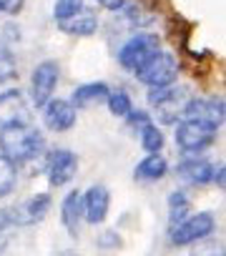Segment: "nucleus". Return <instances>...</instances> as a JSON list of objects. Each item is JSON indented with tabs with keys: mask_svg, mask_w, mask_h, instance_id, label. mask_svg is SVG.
Masks as SVG:
<instances>
[{
	"mask_svg": "<svg viewBox=\"0 0 226 256\" xmlns=\"http://www.w3.org/2000/svg\"><path fill=\"white\" fill-rule=\"evenodd\" d=\"M46 148V136L40 134V128H33L26 120L6 123L0 126V156L8 158L16 166L30 164L38 158Z\"/></svg>",
	"mask_w": 226,
	"mask_h": 256,
	"instance_id": "obj_1",
	"label": "nucleus"
},
{
	"mask_svg": "<svg viewBox=\"0 0 226 256\" xmlns=\"http://www.w3.org/2000/svg\"><path fill=\"white\" fill-rule=\"evenodd\" d=\"M148 106L151 110L156 113L158 123H166V126H176L184 116V108L191 98V90L188 86H161V88H148Z\"/></svg>",
	"mask_w": 226,
	"mask_h": 256,
	"instance_id": "obj_2",
	"label": "nucleus"
},
{
	"mask_svg": "<svg viewBox=\"0 0 226 256\" xmlns=\"http://www.w3.org/2000/svg\"><path fill=\"white\" fill-rule=\"evenodd\" d=\"M161 50V38L156 33H136L118 48V63L124 70H141L156 53Z\"/></svg>",
	"mask_w": 226,
	"mask_h": 256,
	"instance_id": "obj_3",
	"label": "nucleus"
},
{
	"mask_svg": "<svg viewBox=\"0 0 226 256\" xmlns=\"http://www.w3.org/2000/svg\"><path fill=\"white\" fill-rule=\"evenodd\" d=\"M214 231H216V216L211 211H196V214H188L184 221H178V224L171 226L168 241L174 246L184 248V246H191L196 241L208 238Z\"/></svg>",
	"mask_w": 226,
	"mask_h": 256,
	"instance_id": "obj_4",
	"label": "nucleus"
},
{
	"mask_svg": "<svg viewBox=\"0 0 226 256\" xmlns=\"http://www.w3.org/2000/svg\"><path fill=\"white\" fill-rule=\"evenodd\" d=\"M216 128L196 123V120H178L174 128V141L184 156H198L208 151L216 141Z\"/></svg>",
	"mask_w": 226,
	"mask_h": 256,
	"instance_id": "obj_5",
	"label": "nucleus"
},
{
	"mask_svg": "<svg viewBox=\"0 0 226 256\" xmlns=\"http://www.w3.org/2000/svg\"><path fill=\"white\" fill-rule=\"evenodd\" d=\"M60 80V66L56 60H40L30 73V103L43 108L50 98H56V88Z\"/></svg>",
	"mask_w": 226,
	"mask_h": 256,
	"instance_id": "obj_6",
	"label": "nucleus"
},
{
	"mask_svg": "<svg viewBox=\"0 0 226 256\" xmlns=\"http://www.w3.org/2000/svg\"><path fill=\"white\" fill-rule=\"evenodd\" d=\"M144 86L148 88H161V86H171L176 83V76H178V60L166 53V50H158L141 70L134 73Z\"/></svg>",
	"mask_w": 226,
	"mask_h": 256,
	"instance_id": "obj_7",
	"label": "nucleus"
},
{
	"mask_svg": "<svg viewBox=\"0 0 226 256\" xmlns=\"http://www.w3.org/2000/svg\"><path fill=\"white\" fill-rule=\"evenodd\" d=\"M224 118H226V110H224L221 96H208V98L191 96L186 108H184V116H181V120H196V123L216 128V131L224 126Z\"/></svg>",
	"mask_w": 226,
	"mask_h": 256,
	"instance_id": "obj_8",
	"label": "nucleus"
},
{
	"mask_svg": "<svg viewBox=\"0 0 226 256\" xmlns=\"http://www.w3.org/2000/svg\"><path fill=\"white\" fill-rule=\"evenodd\" d=\"M78 174V156L70 148H53L46 156V178L53 188L70 184Z\"/></svg>",
	"mask_w": 226,
	"mask_h": 256,
	"instance_id": "obj_9",
	"label": "nucleus"
},
{
	"mask_svg": "<svg viewBox=\"0 0 226 256\" xmlns=\"http://www.w3.org/2000/svg\"><path fill=\"white\" fill-rule=\"evenodd\" d=\"M50 206H53L50 194H33L26 201H20L18 206H10V216H13L16 228H26V226L40 224L48 216Z\"/></svg>",
	"mask_w": 226,
	"mask_h": 256,
	"instance_id": "obj_10",
	"label": "nucleus"
},
{
	"mask_svg": "<svg viewBox=\"0 0 226 256\" xmlns=\"http://www.w3.org/2000/svg\"><path fill=\"white\" fill-rule=\"evenodd\" d=\"M40 116H43V126L48 128V131H53V134L70 131V128L76 126V120H78V110L66 98H50L40 108Z\"/></svg>",
	"mask_w": 226,
	"mask_h": 256,
	"instance_id": "obj_11",
	"label": "nucleus"
},
{
	"mask_svg": "<svg viewBox=\"0 0 226 256\" xmlns=\"http://www.w3.org/2000/svg\"><path fill=\"white\" fill-rule=\"evenodd\" d=\"M83 201V221L90 226H98L108 218V208H110V191L103 184L90 186L86 194H80Z\"/></svg>",
	"mask_w": 226,
	"mask_h": 256,
	"instance_id": "obj_12",
	"label": "nucleus"
},
{
	"mask_svg": "<svg viewBox=\"0 0 226 256\" xmlns=\"http://www.w3.org/2000/svg\"><path fill=\"white\" fill-rule=\"evenodd\" d=\"M214 164L201 156H184L176 164V176L188 186H208L214 181Z\"/></svg>",
	"mask_w": 226,
	"mask_h": 256,
	"instance_id": "obj_13",
	"label": "nucleus"
},
{
	"mask_svg": "<svg viewBox=\"0 0 226 256\" xmlns=\"http://www.w3.org/2000/svg\"><path fill=\"white\" fill-rule=\"evenodd\" d=\"M26 110H28V103H26V93L20 88L0 90V126L26 120Z\"/></svg>",
	"mask_w": 226,
	"mask_h": 256,
	"instance_id": "obj_14",
	"label": "nucleus"
},
{
	"mask_svg": "<svg viewBox=\"0 0 226 256\" xmlns=\"http://www.w3.org/2000/svg\"><path fill=\"white\" fill-rule=\"evenodd\" d=\"M80 221H83V201H80V191H68L60 201V224L68 231V236H78L80 231Z\"/></svg>",
	"mask_w": 226,
	"mask_h": 256,
	"instance_id": "obj_15",
	"label": "nucleus"
},
{
	"mask_svg": "<svg viewBox=\"0 0 226 256\" xmlns=\"http://www.w3.org/2000/svg\"><path fill=\"white\" fill-rule=\"evenodd\" d=\"M166 174H168V161L161 154H146L134 168V178L141 184H156Z\"/></svg>",
	"mask_w": 226,
	"mask_h": 256,
	"instance_id": "obj_16",
	"label": "nucleus"
},
{
	"mask_svg": "<svg viewBox=\"0 0 226 256\" xmlns=\"http://www.w3.org/2000/svg\"><path fill=\"white\" fill-rule=\"evenodd\" d=\"M108 90H110V86L103 83V80L83 83V86L73 88V93H70V103H73L76 110H78V108H90V106H96V103H106Z\"/></svg>",
	"mask_w": 226,
	"mask_h": 256,
	"instance_id": "obj_17",
	"label": "nucleus"
},
{
	"mask_svg": "<svg viewBox=\"0 0 226 256\" xmlns=\"http://www.w3.org/2000/svg\"><path fill=\"white\" fill-rule=\"evenodd\" d=\"M58 28H60L66 36L88 38V36H93V33L98 30V18H96V13H93V10L83 8L78 16H73V18H68V20H60V23H58Z\"/></svg>",
	"mask_w": 226,
	"mask_h": 256,
	"instance_id": "obj_18",
	"label": "nucleus"
},
{
	"mask_svg": "<svg viewBox=\"0 0 226 256\" xmlns=\"http://www.w3.org/2000/svg\"><path fill=\"white\" fill-rule=\"evenodd\" d=\"M136 134H138L141 148H144L146 154H161V148H164L166 138H164V131L156 126V120H148L146 126H141V128H138Z\"/></svg>",
	"mask_w": 226,
	"mask_h": 256,
	"instance_id": "obj_19",
	"label": "nucleus"
},
{
	"mask_svg": "<svg viewBox=\"0 0 226 256\" xmlns=\"http://www.w3.org/2000/svg\"><path fill=\"white\" fill-rule=\"evenodd\" d=\"M106 106H108L110 116L126 118V116L134 110V98H131L128 90H124V88H110L108 96H106Z\"/></svg>",
	"mask_w": 226,
	"mask_h": 256,
	"instance_id": "obj_20",
	"label": "nucleus"
},
{
	"mask_svg": "<svg viewBox=\"0 0 226 256\" xmlns=\"http://www.w3.org/2000/svg\"><path fill=\"white\" fill-rule=\"evenodd\" d=\"M188 211H191V198H188V194L181 191V188H176V191L168 196V224L174 226V224L184 221V218L188 216Z\"/></svg>",
	"mask_w": 226,
	"mask_h": 256,
	"instance_id": "obj_21",
	"label": "nucleus"
},
{
	"mask_svg": "<svg viewBox=\"0 0 226 256\" xmlns=\"http://www.w3.org/2000/svg\"><path fill=\"white\" fill-rule=\"evenodd\" d=\"M16 78H18V60L6 43H0V86L13 83Z\"/></svg>",
	"mask_w": 226,
	"mask_h": 256,
	"instance_id": "obj_22",
	"label": "nucleus"
},
{
	"mask_svg": "<svg viewBox=\"0 0 226 256\" xmlns=\"http://www.w3.org/2000/svg\"><path fill=\"white\" fill-rule=\"evenodd\" d=\"M18 184V166L0 156V198H6L16 191Z\"/></svg>",
	"mask_w": 226,
	"mask_h": 256,
	"instance_id": "obj_23",
	"label": "nucleus"
},
{
	"mask_svg": "<svg viewBox=\"0 0 226 256\" xmlns=\"http://www.w3.org/2000/svg\"><path fill=\"white\" fill-rule=\"evenodd\" d=\"M83 8H86V0H56L53 3V18H56V23H60V20L78 16Z\"/></svg>",
	"mask_w": 226,
	"mask_h": 256,
	"instance_id": "obj_24",
	"label": "nucleus"
},
{
	"mask_svg": "<svg viewBox=\"0 0 226 256\" xmlns=\"http://www.w3.org/2000/svg\"><path fill=\"white\" fill-rule=\"evenodd\" d=\"M98 246L106 248V251H113V248H121V246H124V238L113 231V228H106V231L100 234V238H98Z\"/></svg>",
	"mask_w": 226,
	"mask_h": 256,
	"instance_id": "obj_25",
	"label": "nucleus"
},
{
	"mask_svg": "<svg viewBox=\"0 0 226 256\" xmlns=\"http://www.w3.org/2000/svg\"><path fill=\"white\" fill-rule=\"evenodd\" d=\"M124 120L128 123V128L138 131L141 126H146V123H148V120H154V118H151V113H148V110H144V108H134V110H131V113L124 118Z\"/></svg>",
	"mask_w": 226,
	"mask_h": 256,
	"instance_id": "obj_26",
	"label": "nucleus"
},
{
	"mask_svg": "<svg viewBox=\"0 0 226 256\" xmlns=\"http://www.w3.org/2000/svg\"><path fill=\"white\" fill-rule=\"evenodd\" d=\"M20 8H23V0H0V10H3V13L16 16Z\"/></svg>",
	"mask_w": 226,
	"mask_h": 256,
	"instance_id": "obj_27",
	"label": "nucleus"
},
{
	"mask_svg": "<svg viewBox=\"0 0 226 256\" xmlns=\"http://www.w3.org/2000/svg\"><path fill=\"white\" fill-rule=\"evenodd\" d=\"M96 3L103 6V8H108V10H121L126 0H96Z\"/></svg>",
	"mask_w": 226,
	"mask_h": 256,
	"instance_id": "obj_28",
	"label": "nucleus"
},
{
	"mask_svg": "<svg viewBox=\"0 0 226 256\" xmlns=\"http://www.w3.org/2000/svg\"><path fill=\"white\" fill-rule=\"evenodd\" d=\"M211 184H216L218 188H224V164H218L216 168H214V181Z\"/></svg>",
	"mask_w": 226,
	"mask_h": 256,
	"instance_id": "obj_29",
	"label": "nucleus"
},
{
	"mask_svg": "<svg viewBox=\"0 0 226 256\" xmlns=\"http://www.w3.org/2000/svg\"><path fill=\"white\" fill-rule=\"evenodd\" d=\"M53 256H78V254L70 251V248H66V251H58V254H53Z\"/></svg>",
	"mask_w": 226,
	"mask_h": 256,
	"instance_id": "obj_30",
	"label": "nucleus"
},
{
	"mask_svg": "<svg viewBox=\"0 0 226 256\" xmlns=\"http://www.w3.org/2000/svg\"><path fill=\"white\" fill-rule=\"evenodd\" d=\"M208 256H224V254H221V251H214V254H208Z\"/></svg>",
	"mask_w": 226,
	"mask_h": 256,
	"instance_id": "obj_31",
	"label": "nucleus"
}]
</instances>
